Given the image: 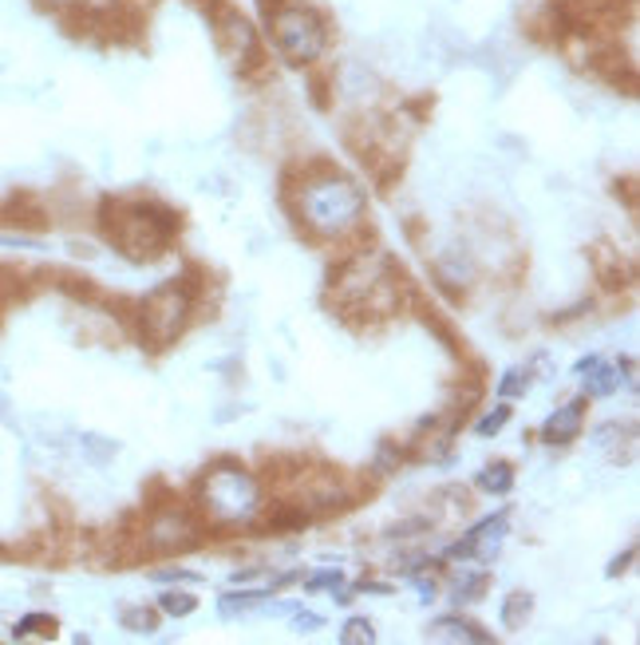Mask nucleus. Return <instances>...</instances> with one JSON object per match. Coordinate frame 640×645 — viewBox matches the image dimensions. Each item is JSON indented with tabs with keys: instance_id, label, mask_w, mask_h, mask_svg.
I'll list each match as a JSON object with an SVG mask.
<instances>
[{
	"instance_id": "obj_1",
	"label": "nucleus",
	"mask_w": 640,
	"mask_h": 645,
	"mask_svg": "<svg viewBox=\"0 0 640 645\" xmlns=\"http://www.w3.org/2000/svg\"><path fill=\"white\" fill-rule=\"evenodd\" d=\"M364 214V195L344 178H329V183H312L305 187V219L324 234H344L356 226Z\"/></svg>"
},
{
	"instance_id": "obj_2",
	"label": "nucleus",
	"mask_w": 640,
	"mask_h": 645,
	"mask_svg": "<svg viewBox=\"0 0 640 645\" xmlns=\"http://www.w3.org/2000/svg\"><path fill=\"white\" fill-rule=\"evenodd\" d=\"M202 503H206L210 519L217 523H246L258 515L261 507V491L253 483V476L246 471H214L202 488Z\"/></svg>"
},
{
	"instance_id": "obj_3",
	"label": "nucleus",
	"mask_w": 640,
	"mask_h": 645,
	"mask_svg": "<svg viewBox=\"0 0 640 645\" xmlns=\"http://www.w3.org/2000/svg\"><path fill=\"white\" fill-rule=\"evenodd\" d=\"M273 36H277V48L289 63H312L324 52V21L300 4L273 12Z\"/></svg>"
},
{
	"instance_id": "obj_4",
	"label": "nucleus",
	"mask_w": 640,
	"mask_h": 645,
	"mask_svg": "<svg viewBox=\"0 0 640 645\" xmlns=\"http://www.w3.org/2000/svg\"><path fill=\"white\" fill-rule=\"evenodd\" d=\"M166 219H170V214H166ZM166 219H155L143 202H134V207H127L123 214L111 222V238L119 242L123 254H131L134 261H146L163 250L166 238H170V230H175V222H166Z\"/></svg>"
},
{
	"instance_id": "obj_5",
	"label": "nucleus",
	"mask_w": 640,
	"mask_h": 645,
	"mask_svg": "<svg viewBox=\"0 0 640 645\" xmlns=\"http://www.w3.org/2000/svg\"><path fill=\"white\" fill-rule=\"evenodd\" d=\"M190 317V297L178 290V281L155 290L143 305V333L155 341V349H166L182 329H187Z\"/></svg>"
},
{
	"instance_id": "obj_6",
	"label": "nucleus",
	"mask_w": 640,
	"mask_h": 645,
	"mask_svg": "<svg viewBox=\"0 0 640 645\" xmlns=\"http://www.w3.org/2000/svg\"><path fill=\"white\" fill-rule=\"evenodd\" d=\"M502 535H507V511L498 515V519H486V523H478L475 531L466 535L463 542H454L451 547V554H463V559H471V554H495L498 551V542H502Z\"/></svg>"
},
{
	"instance_id": "obj_7",
	"label": "nucleus",
	"mask_w": 640,
	"mask_h": 645,
	"mask_svg": "<svg viewBox=\"0 0 640 645\" xmlns=\"http://www.w3.org/2000/svg\"><path fill=\"white\" fill-rule=\"evenodd\" d=\"M581 424H585V400H569L566 408H558V412L542 424V439H546V444H569V439L581 436Z\"/></svg>"
},
{
	"instance_id": "obj_8",
	"label": "nucleus",
	"mask_w": 640,
	"mask_h": 645,
	"mask_svg": "<svg viewBox=\"0 0 640 645\" xmlns=\"http://www.w3.org/2000/svg\"><path fill=\"white\" fill-rule=\"evenodd\" d=\"M431 642H490V634H483L475 622H463V618H439V622L427 630Z\"/></svg>"
},
{
	"instance_id": "obj_9",
	"label": "nucleus",
	"mask_w": 640,
	"mask_h": 645,
	"mask_svg": "<svg viewBox=\"0 0 640 645\" xmlns=\"http://www.w3.org/2000/svg\"><path fill=\"white\" fill-rule=\"evenodd\" d=\"M478 488L490 491V495H507V491L514 488V471H510V464H495V468H486L483 476H478Z\"/></svg>"
},
{
	"instance_id": "obj_10",
	"label": "nucleus",
	"mask_w": 640,
	"mask_h": 645,
	"mask_svg": "<svg viewBox=\"0 0 640 645\" xmlns=\"http://www.w3.org/2000/svg\"><path fill=\"white\" fill-rule=\"evenodd\" d=\"M265 598H269L265 590L226 594V598H222V614H226V618H234V614H249V610H253V606H261V602H265Z\"/></svg>"
},
{
	"instance_id": "obj_11",
	"label": "nucleus",
	"mask_w": 640,
	"mask_h": 645,
	"mask_svg": "<svg viewBox=\"0 0 640 645\" xmlns=\"http://www.w3.org/2000/svg\"><path fill=\"white\" fill-rule=\"evenodd\" d=\"M589 373H593V380L585 385L589 396H609V392H617V388H620V373H617V368H601V365H593Z\"/></svg>"
},
{
	"instance_id": "obj_12",
	"label": "nucleus",
	"mask_w": 640,
	"mask_h": 645,
	"mask_svg": "<svg viewBox=\"0 0 640 645\" xmlns=\"http://www.w3.org/2000/svg\"><path fill=\"white\" fill-rule=\"evenodd\" d=\"M530 610H534V602H530V594H510L507 598V606H502V622L510 625V630H514V625H522L530 618Z\"/></svg>"
},
{
	"instance_id": "obj_13",
	"label": "nucleus",
	"mask_w": 640,
	"mask_h": 645,
	"mask_svg": "<svg viewBox=\"0 0 640 645\" xmlns=\"http://www.w3.org/2000/svg\"><path fill=\"white\" fill-rule=\"evenodd\" d=\"M16 637H28V634H56V618L48 614H28L16 622V630H12Z\"/></svg>"
},
{
	"instance_id": "obj_14",
	"label": "nucleus",
	"mask_w": 640,
	"mask_h": 645,
	"mask_svg": "<svg viewBox=\"0 0 640 645\" xmlns=\"http://www.w3.org/2000/svg\"><path fill=\"white\" fill-rule=\"evenodd\" d=\"M507 420H510V408H507V404H498L495 412H486V417L478 420L475 432H478L483 439H486V436H495V432H502V427H507Z\"/></svg>"
},
{
	"instance_id": "obj_15",
	"label": "nucleus",
	"mask_w": 640,
	"mask_h": 645,
	"mask_svg": "<svg viewBox=\"0 0 640 645\" xmlns=\"http://www.w3.org/2000/svg\"><path fill=\"white\" fill-rule=\"evenodd\" d=\"M344 645H356V642H376V630L368 618H352L348 625H344V634H341Z\"/></svg>"
},
{
	"instance_id": "obj_16",
	"label": "nucleus",
	"mask_w": 640,
	"mask_h": 645,
	"mask_svg": "<svg viewBox=\"0 0 640 645\" xmlns=\"http://www.w3.org/2000/svg\"><path fill=\"white\" fill-rule=\"evenodd\" d=\"M158 606H163V610H166V614H178V618H182V614H194V598H190V594H175V590H170V594H163V602H158Z\"/></svg>"
},
{
	"instance_id": "obj_17",
	"label": "nucleus",
	"mask_w": 640,
	"mask_h": 645,
	"mask_svg": "<svg viewBox=\"0 0 640 645\" xmlns=\"http://www.w3.org/2000/svg\"><path fill=\"white\" fill-rule=\"evenodd\" d=\"M123 622L134 625V634H151V630H158V618L146 614V610H127Z\"/></svg>"
},
{
	"instance_id": "obj_18",
	"label": "nucleus",
	"mask_w": 640,
	"mask_h": 645,
	"mask_svg": "<svg viewBox=\"0 0 640 645\" xmlns=\"http://www.w3.org/2000/svg\"><path fill=\"white\" fill-rule=\"evenodd\" d=\"M526 388H530V376L522 380V373H518V368H510V373L498 380V396H518V392H526Z\"/></svg>"
},
{
	"instance_id": "obj_19",
	"label": "nucleus",
	"mask_w": 640,
	"mask_h": 645,
	"mask_svg": "<svg viewBox=\"0 0 640 645\" xmlns=\"http://www.w3.org/2000/svg\"><path fill=\"white\" fill-rule=\"evenodd\" d=\"M320 625H324V618H320V614H297L300 634H312V630H320Z\"/></svg>"
},
{
	"instance_id": "obj_20",
	"label": "nucleus",
	"mask_w": 640,
	"mask_h": 645,
	"mask_svg": "<svg viewBox=\"0 0 640 645\" xmlns=\"http://www.w3.org/2000/svg\"><path fill=\"white\" fill-rule=\"evenodd\" d=\"M52 4H72V0H52Z\"/></svg>"
}]
</instances>
